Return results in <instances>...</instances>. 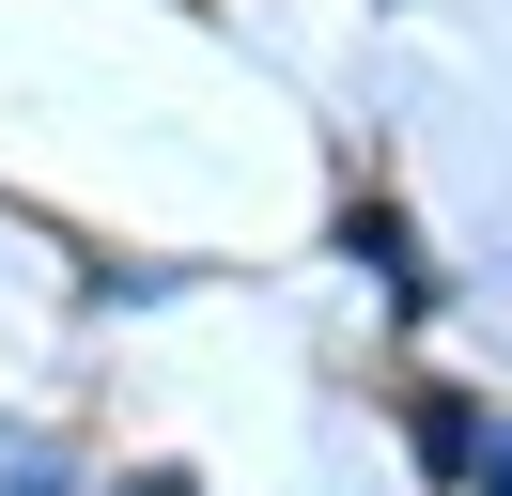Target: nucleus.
<instances>
[{
    "mask_svg": "<svg viewBox=\"0 0 512 496\" xmlns=\"http://www.w3.org/2000/svg\"><path fill=\"white\" fill-rule=\"evenodd\" d=\"M109 496H187V481H171V465H140V481H109Z\"/></svg>",
    "mask_w": 512,
    "mask_h": 496,
    "instance_id": "nucleus-1",
    "label": "nucleus"
},
{
    "mask_svg": "<svg viewBox=\"0 0 512 496\" xmlns=\"http://www.w3.org/2000/svg\"><path fill=\"white\" fill-rule=\"evenodd\" d=\"M481 496H512V434H497V450H481Z\"/></svg>",
    "mask_w": 512,
    "mask_h": 496,
    "instance_id": "nucleus-2",
    "label": "nucleus"
}]
</instances>
